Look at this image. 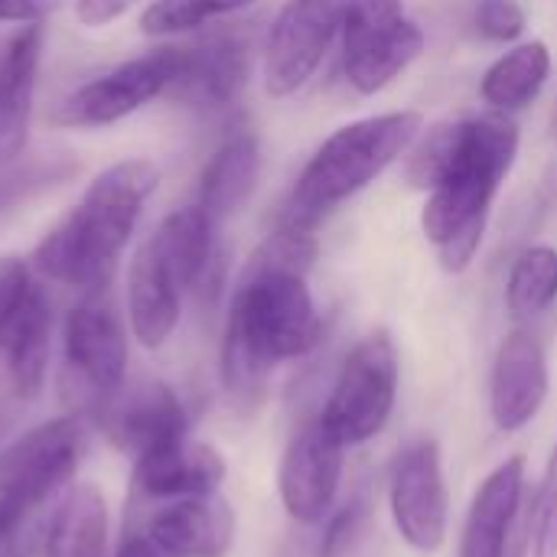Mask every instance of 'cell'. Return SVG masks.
Listing matches in <instances>:
<instances>
[{"label":"cell","instance_id":"cell-23","mask_svg":"<svg viewBox=\"0 0 557 557\" xmlns=\"http://www.w3.org/2000/svg\"><path fill=\"white\" fill-rule=\"evenodd\" d=\"M108 499L95 483H72L59 499L49 532L46 557H108Z\"/></svg>","mask_w":557,"mask_h":557},{"label":"cell","instance_id":"cell-22","mask_svg":"<svg viewBox=\"0 0 557 557\" xmlns=\"http://www.w3.org/2000/svg\"><path fill=\"white\" fill-rule=\"evenodd\" d=\"M258 173H261V147L255 140V134L242 131V134L228 137L209 157V163L199 176L196 206H202L206 215L215 225H222L248 202V196L258 186Z\"/></svg>","mask_w":557,"mask_h":557},{"label":"cell","instance_id":"cell-1","mask_svg":"<svg viewBox=\"0 0 557 557\" xmlns=\"http://www.w3.org/2000/svg\"><path fill=\"white\" fill-rule=\"evenodd\" d=\"M317 258L310 232L277 228L245 264L222 336V379L242 398H261L281 362L310 356L323 339V317L307 287Z\"/></svg>","mask_w":557,"mask_h":557},{"label":"cell","instance_id":"cell-8","mask_svg":"<svg viewBox=\"0 0 557 557\" xmlns=\"http://www.w3.org/2000/svg\"><path fill=\"white\" fill-rule=\"evenodd\" d=\"M424 52V33L401 0H349L343 23V72L359 95L388 88Z\"/></svg>","mask_w":557,"mask_h":557},{"label":"cell","instance_id":"cell-11","mask_svg":"<svg viewBox=\"0 0 557 557\" xmlns=\"http://www.w3.org/2000/svg\"><path fill=\"white\" fill-rule=\"evenodd\" d=\"M62 346L65 382L78 385V398L101 408L111 405L127 375V333L104 290L85 294V300L65 313Z\"/></svg>","mask_w":557,"mask_h":557},{"label":"cell","instance_id":"cell-28","mask_svg":"<svg viewBox=\"0 0 557 557\" xmlns=\"http://www.w3.org/2000/svg\"><path fill=\"white\" fill-rule=\"evenodd\" d=\"M532 555L557 557V444L535 499V519H532Z\"/></svg>","mask_w":557,"mask_h":557},{"label":"cell","instance_id":"cell-29","mask_svg":"<svg viewBox=\"0 0 557 557\" xmlns=\"http://www.w3.org/2000/svg\"><path fill=\"white\" fill-rule=\"evenodd\" d=\"M525 10L519 0H480L476 29L493 42H512L525 33Z\"/></svg>","mask_w":557,"mask_h":557},{"label":"cell","instance_id":"cell-30","mask_svg":"<svg viewBox=\"0 0 557 557\" xmlns=\"http://www.w3.org/2000/svg\"><path fill=\"white\" fill-rule=\"evenodd\" d=\"M52 180H55V173H52V166L46 170V166H33V170H13V173H7V176H0V212L3 209H13L16 202H23L29 193H39L46 183L52 186Z\"/></svg>","mask_w":557,"mask_h":557},{"label":"cell","instance_id":"cell-4","mask_svg":"<svg viewBox=\"0 0 557 557\" xmlns=\"http://www.w3.org/2000/svg\"><path fill=\"white\" fill-rule=\"evenodd\" d=\"M421 134V111L372 114L333 131L297 176L281 212V228L313 235L323 215H330L336 206L375 183L395 160H401L418 144Z\"/></svg>","mask_w":557,"mask_h":557},{"label":"cell","instance_id":"cell-33","mask_svg":"<svg viewBox=\"0 0 557 557\" xmlns=\"http://www.w3.org/2000/svg\"><path fill=\"white\" fill-rule=\"evenodd\" d=\"M59 0H0V23H42Z\"/></svg>","mask_w":557,"mask_h":557},{"label":"cell","instance_id":"cell-17","mask_svg":"<svg viewBox=\"0 0 557 557\" xmlns=\"http://www.w3.org/2000/svg\"><path fill=\"white\" fill-rule=\"evenodd\" d=\"M183 294L176 271L147 238L127 268V320L144 349H160L173 336L183 317Z\"/></svg>","mask_w":557,"mask_h":557},{"label":"cell","instance_id":"cell-32","mask_svg":"<svg viewBox=\"0 0 557 557\" xmlns=\"http://www.w3.org/2000/svg\"><path fill=\"white\" fill-rule=\"evenodd\" d=\"M137 0H75V20L82 26H108L124 16Z\"/></svg>","mask_w":557,"mask_h":557},{"label":"cell","instance_id":"cell-24","mask_svg":"<svg viewBox=\"0 0 557 557\" xmlns=\"http://www.w3.org/2000/svg\"><path fill=\"white\" fill-rule=\"evenodd\" d=\"M215 232L219 225L206 215L202 206H183L157 225L150 242L176 271L180 284L186 290H199L215 261Z\"/></svg>","mask_w":557,"mask_h":557},{"label":"cell","instance_id":"cell-19","mask_svg":"<svg viewBox=\"0 0 557 557\" xmlns=\"http://www.w3.org/2000/svg\"><path fill=\"white\" fill-rule=\"evenodd\" d=\"M42 42V23H26L0 49V170L16 163L29 137Z\"/></svg>","mask_w":557,"mask_h":557},{"label":"cell","instance_id":"cell-12","mask_svg":"<svg viewBox=\"0 0 557 557\" xmlns=\"http://www.w3.org/2000/svg\"><path fill=\"white\" fill-rule=\"evenodd\" d=\"M388 509L401 542L421 555H434L447 539L450 496L444 480V454L434 437L411 441L388 473Z\"/></svg>","mask_w":557,"mask_h":557},{"label":"cell","instance_id":"cell-18","mask_svg":"<svg viewBox=\"0 0 557 557\" xmlns=\"http://www.w3.org/2000/svg\"><path fill=\"white\" fill-rule=\"evenodd\" d=\"M235 509L225 496L173 499L150 516L147 535L170 557H225L235 545Z\"/></svg>","mask_w":557,"mask_h":557},{"label":"cell","instance_id":"cell-7","mask_svg":"<svg viewBox=\"0 0 557 557\" xmlns=\"http://www.w3.org/2000/svg\"><path fill=\"white\" fill-rule=\"evenodd\" d=\"M52 307L42 284L20 258H0V385L36 398L46 385Z\"/></svg>","mask_w":557,"mask_h":557},{"label":"cell","instance_id":"cell-27","mask_svg":"<svg viewBox=\"0 0 557 557\" xmlns=\"http://www.w3.org/2000/svg\"><path fill=\"white\" fill-rule=\"evenodd\" d=\"M258 0H150L140 13V29L147 36H176L199 29L219 16L248 10Z\"/></svg>","mask_w":557,"mask_h":557},{"label":"cell","instance_id":"cell-14","mask_svg":"<svg viewBox=\"0 0 557 557\" xmlns=\"http://www.w3.org/2000/svg\"><path fill=\"white\" fill-rule=\"evenodd\" d=\"M548 388H552V379H548L545 343L529 326H516L503 339L496 362H493V375H490L493 424L506 434L529 428L542 414L548 401Z\"/></svg>","mask_w":557,"mask_h":557},{"label":"cell","instance_id":"cell-25","mask_svg":"<svg viewBox=\"0 0 557 557\" xmlns=\"http://www.w3.org/2000/svg\"><path fill=\"white\" fill-rule=\"evenodd\" d=\"M548 75H552L548 46L542 39H529V42L512 46L506 55H499L486 69L480 82V95L493 111L512 114V111L529 108L542 95Z\"/></svg>","mask_w":557,"mask_h":557},{"label":"cell","instance_id":"cell-10","mask_svg":"<svg viewBox=\"0 0 557 557\" xmlns=\"http://www.w3.org/2000/svg\"><path fill=\"white\" fill-rule=\"evenodd\" d=\"M349 0H287L264 42V91L271 98L297 95L323 65L336 36H343Z\"/></svg>","mask_w":557,"mask_h":557},{"label":"cell","instance_id":"cell-20","mask_svg":"<svg viewBox=\"0 0 557 557\" xmlns=\"http://www.w3.org/2000/svg\"><path fill=\"white\" fill-rule=\"evenodd\" d=\"M525 493V457L499 463L473 493L457 557H506Z\"/></svg>","mask_w":557,"mask_h":557},{"label":"cell","instance_id":"cell-34","mask_svg":"<svg viewBox=\"0 0 557 557\" xmlns=\"http://www.w3.org/2000/svg\"><path fill=\"white\" fill-rule=\"evenodd\" d=\"M114 557H170L150 535H131L117 545Z\"/></svg>","mask_w":557,"mask_h":557},{"label":"cell","instance_id":"cell-15","mask_svg":"<svg viewBox=\"0 0 557 557\" xmlns=\"http://www.w3.org/2000/svg\"><path fill=\"white\" fill-rule=\"evenodd\" d=\"M228 467L219 447L189 434L134 457V486L150 499H189L219 493Z\"/></svg>","mask_w":557,"mask_h":557},{"label":"cell","instance_id":"cell-2","mask_svg":"<svg viewBox=\"0 0 557 557\" xmlns=\"http://www.w3.org/2000/svg\"><path fill=\"white\" fill-rule=\"evenodd\" d=\"M418 140L408 180L428 189L424 238L437 248L444 271L463 274L483 245L493 199L516 163L519 124L503 111H490L444 121Z\"/></svg>","mask_w":557,"mask_h":557},{"label":"cell","instance_id":"cell-16","mask_svg":"<svg viewBox=\"0 0 557 557\" xmlns=\"http://www.w3.org/2000/svg\"><path fill=\"white\" fill-rule=\"evenodd\" d=\"M248 82V46L235 33H219L180 46V69L166 95L189 108H225Z\"/></svg>","mask_w":557,"mask_h":557},{"label":"cell","instance_id":"cell-6","mask_svg":"<svg viewBox=\"0 0 557 557\" xmlns=\"http://www.w3.org/2000/svg\"><path fill=\"white\" fill-rule=\"evenodd\" d=\"M88 454V431L78 418H52L0 450V506L26 522L72 486Z\"/></svg>","mask_w":557,"mask_h":557},{"label":"cell","instance_id":"cell-21","mask_svg":"<svg viewBox=\"0 0 557 557\" xmlns=\"http://www.w3.org/2000/svg\"><path fill=\"white\" fill-rule=\"evenodd\" d=\"M108 408V434L111 441L140 457L144 450L166 444L173 437L189 434V421L186 411L180 405V398L173 395V388H166L163 382L144 385L137 392H131L124 401L117 405H104Z\"/></svg>","mask_w":557,"mask_h":557},{"label":"cell","instance_id":"cell-13","mask_svg":"<svg viewBox=\"0 0 557 557\" xmlns=\"http://www.w3.org/2000/svg\"><path fill=\"white\" fill-rule=\"evenodd\" d=\"M343 444L320 418L297 428L277 467V493L284 512L300 525H317L333 512L343 480Z\"/></svg>","mask_w":557,"mask_h":557},{"label":"cell","instance_id":"cell-35","mask_svg":"<svg viewBox=\"0 0 557 557\" xmlns=\"http://www.w3.org/2000/svg\"><path fill=\"white\" fill-rule=\"evenodd\" d=\"M20 525H23V519L0 506V557H10V548H13V539H16Z\"/></svg>","mask_w":557,"mask_h":557},{"label":"cell","instance_id":"cell-5","mask_svg":"<svg viewBox=\"0 0 557 557\" xmlns=\"http://www.w3.org/2000/svg\"><path fill=\"white\" fill-rule=\"evenodd\" d=\"M398 398V352L385 330L359 339L343 359L320 424L343 444L359 447L385 431Z\"/></svg>","mask_w":557,"mask_h":557},{"label":"cell","instance_id":"cell-3","mask_svg":"<svg viewBox=\"0 0 557 557\" xmlns=\"http://www.w3.org/2000/svg\"><path fill=\"white\" fill-rule=\"evenodd\" d=\"M157 186V163L140 157L111 163L88 183L72 212L36 245L33 268L55 284L85 294L104 290Z\"/></svg>","mask_w":557,"mask_h":557},{"label":"cell","instance_id":"cell-31","mask_svg":"<svg viewBox=\"0 0 557 557\" xmlns=\"http://www.w3.org/2000/svg\"><path fill=\"white\" fill-rule=\"evenodd\" d=\"M362 499H352V503H346L333 519H330V529H326V535H323V545H320V555L323 557H336L346 552V545L352 542V535H356V529H359V522H362Z\"/></svg>","mask_w":557,"mask_h":557},{"label":"cell","instance_id":"cell-9","mask_svg":"<svg viewBox=\"0 0 557 557\" xmlns=\"http://www.w3.org/2000/svg\"><path fill=\"white\" fill-rule=\"evenodd\" d=\"M176 69H180V46H160L127 62H117L114 69L95 75L91 82L65 95L52 108L49 121L55 127H78V131L117 124L134 111H140L144 104H150L153 98L166 95L176 78Z\"/></svg>","mask_w":557,"mask_h":557},{"label":"cell","instance_id":"cell-26","mask_svg":"<svg viewBox=\"0 0 557 557\" xmlns=\"http://www.w3.org/2000/svg\"><path fill=\"white\" fill-rule=\"evenodd\" d=\"M557 300V248H525L506 281V310L516 323H532L548 313Z\"/></svg>","mask_w":557,"mask_h":557}]
</instances>
